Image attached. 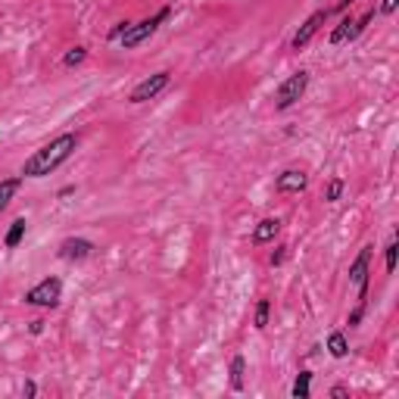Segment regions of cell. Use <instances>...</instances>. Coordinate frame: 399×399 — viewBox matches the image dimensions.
<instances>
[{"label":"cell","mask_w":399,"mask_h":399,"mask_svg":"<svg viewBox=\"0 0 399 399\" xmlns=\"http://www.w3.org/2000/svg\"><path fill=\"white\" fill-rule=\"evenodd\" d=\"M368 259H372V247H365V250H362V253H358V259H356V262H352V271H350V277H352V281H356V284H358V297H362V299H365V271H368Z\"/></svg>","instance_id":"obj_6"},{"label":"cell","mask_w":399,"mask_h":399,"mask_svg":"<svg viewBox=\"0 0 399 399\" xmlns=\"http://www.w3.org/2000/svg\"><path fill=\"white\" fill-rule=\"evenodd\" d=\"M396 250H399L396 244L387 247V271H396Z\"/></svg>","instance_id":"obj_18"},{"label":"cell","mask_w":399,"mask_h":399,"mask_svg":"<svg viewBox=\"0 0 399 399\" xmlns=\"http://www.w3.org/2000/svg\"><path fill=\"white\" fill-rule=\"evenodd\" d=\"M16 190H19V181H16V178H7V181H0V212L7 209V203L16 196Z\"/></svg>","instance_id":"obj_11"},{"label":"cell","mask_w":399,"mask_h":399,"mask_svg":"<svg viewBox=\"0 0 399 399\" xmlns=\"http://www.w3.org/2000/svg\"><path fill=\"white\" fill-rule=\"evenodd\" d=\"M328 19V10H325V13H315V16H309V19H306L303 22V28H299V32H297V38H293V47H306V44H309L312 41V34H315L318 32V25H321V22H325Z\"/></svg>","instance_id":"obj_7"},{"label":"cell","mask_w":399,"mask_h":399,"mask_svg":"<svg viewBox=\"0 0 399 399\" xmlns=\"http://www.w3.org/2000/svg\"><path fill=\"white\" fill-rule=\"evenodd\" d=\"M277 228H281L277 218H265V222H259V228L253 231V240H256V244H265V240H271V237L277 234Z\"/></svg>","instance_id":"obj_10"},{"label":"cell","mask_w":399,"mask_h":399,"mask_svg":"<svg viewBox=\"0 0 399 399\" xmlns=\"http://www.w3.org/2000/svg\"><path fill=\"white\" fill-rule=\"evenodd\" d=\"M350 3H352V0H340V7H337V10H343V7H350Z\"/></svg>","instance_id":"obj_21"},{"label":"cell","mask_w":399,"mask_h":399,"mask_svg":"<svg viewBox=\"0 0 399 399\" xmlns=\"http://www.w3.org/2000/svg\"><path fill=\"white\" fill-rule=\"evenodd\" d=\"M60 293H62L60 277H44L41 284L32 287V290L25 293V303H32V306H56V303H60Z\"/></svg>","instance_id":"obj_3"},{"label":"cell","mask_w":399,"mask_h":399,"mask_svg":"<svg viewBox=\"0 0 399 399\" xmlns=\"http://www.w3.org/2000/svg\"><path fill=\"white\" fill-rule=\"evenodd\" d=\"M306 84H309V75L306 72H297V75H290L281 88H277V94H275V103H277V109H287V106H293V103L303 97V91H306Z\"/></svg>","instance_id":"obj_2"},{"label":"cell","mask_w":399,"mask_h":399,"mask_svg":"<svg viewBox=\"0 0 399 399\" xmlns=\"http://www.w3.org/2000/svg\"><path fill=\"white\" fill-rule=\"evenodd\" d=\"M22 234H25V218H16L13 228H10V234H7V247H19Z\"/></svg>","instance_id":"obj_14"},{"label":"cell","mask_w":399,"mask_h":399,"mask_svg":"<svg viewBox=\"0 0 399 399\" xmlns=\"http://www.w3.org/2000/svg\"><path fill=\"white\" fill-rule=\"evenodd\" d=\"M169 16V10H163V13H156L153 19H147V22H141V25H135V28H125V34H122V47H137V44L144 41V38H150V34L156 32V25Z\"/></svg>","instance_id":"obj_4"},{"label":"cell","mask_w":399,"mask_h":399,"mask_svg":"<svg viewBox=\"0 0 399 399\" xmlns=\"http://www.w3.org/2000/svg\"><path fill=\"white\" fill-rule=\"evenodd\" d=\"M91 250H94L91 240H82V237H78V240H66V244L60 247V256L62 259H84Z\"/></svg>","instance_id":"obj_8"},{"label":"cell","mask_w":399,"mask_h":399,"mask_svg":"<svg viewBox=\"0 0 399 399\" xmlns=\"http://www.w3.org/2000/svg\"><path fill=\"white\" fill-rule=\"evenodd\" d=\"M84 60V47H75L66 54V66H75V62H82Z\"/></svg>","instance_id":"obj_17"},{"label":"cell","mask_w":399,"mask_h":399,"mask_svg":"<svg viewBox=\"0 0 399 399\" xmlns=\"http://www.w3.org/2000/svg\"><path fill=\"white\" fill-rule=\"evenodd\" d=\"M328 350H331V356H337V358H343L346 352H350V346H346V337L343 334H331V337H328Z\"/></svg>","instance_id":"obj_12"},{"label":"cell","mask_w":399,"mask_h":399,"mask_svg":"<svg viewBox=\"0 0 399 399\" xmlns=\"http://www.w3.org/2000/svg\"><path fill=\"white\" fill-rule=\"evenodd\" d=\"M78 147V137L75 135H62L56 137V141H50L47 147H41L38 153L32 156V159H25V169H22V175L28 178H41V175H50V172L56 169V166H62L72 156V150Z\"/></svg>","instance_id":"obj_1"},{"label":"cell","mask_w":399,"mask_h":399,"mask_svg":"<svg viewBox=\"0 0 399 399\" xmlns=\"http://www.w3.org/2000/svg\"><path fill=\"white\" fill-rule=\"evenodd\" d=\"M309 380H312V374H309V372L299 374L297 384H293V396H297V399H306V396H309Z\"/></svg>","instance_id":"obj_15"},{"label":"cell","mask_w":399,"mask_h":399,"mask_svg":"<svg viewBox=\"0 0 399 399\" xmlns=\"http://www.w3.org/2000/svg\"><path fill=\"white\" fill-rule=\"evenodd\" d=\"M396 10V0H384V7H380V13H393Z\"/></svg>","instance_id":"obj_20"},{"label":"cell","mask_w":399,"mask_h":399,"mask_svg":"<svg viewBox=\"0 0 399 399\" xmlns=\"http://www.w3.org/2000/svg\"><path fill=\"white\" fill-rule=\"evenodd\" d=\"M340 190H343V184H340V181H331V184H328V200H337V196H340Z\"/></svg>","instance_id":"obj_19"},{"label":"cell","mask_w":399,"mask_h":399,"mask_svg":"<svg viewBox=\"0 0 399 399\" xmlns=\"http://www.w3.org/2000/svg\"><path fill=\"white\" fill-rule=\"evenodd\" d=\"M306 187V175L303 172H284V175L277 178V190L281 194H297V190Z\"/></svg>","instance_id":"obj_9"},{"label":"cell","mask_w":399,"mask_h":399,"mask_svg":"<svg viewBox=\"0 0 399 399\" xmlns=\"http://www.w3.org/2000/svg\"><path fill=\"white\" fill-rule=\"evenodd\" d=\"M269 325V299H259L256 306V328H265Z\"/></svg>","instance_id":"obj_16"},{"label":"cell","mask_w":399,"mask_h":399,"mask_svg":"<svg viewBox=\"0 0 399 399\" xmlns=\"http://www.w3.org/2000/svg\"><path fill=\"white\" fill-rule=\"evenodd\" d=\"M169 84V72H156V75H150L147 82H141L135 91H131V103H144V100H153L159 91Z\"/></svg>","instance_id":"obj_5"},{"label":"cell","mask_w":399,"mask_h":399,"mask_svg":"<svg viewBox=\"0 0 399 399\" xmlns=\"http://www.w3.org/2000/svg\"><path fill=\"white\" fill-rule=\"evenodd\" d=\"M231 387H234V390L244 387V358H240V356L231 362Z\"/></svg>","instance_id":"obj_13"}]
</instances>
